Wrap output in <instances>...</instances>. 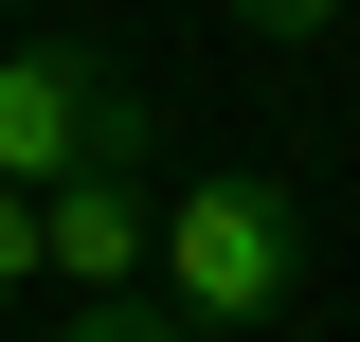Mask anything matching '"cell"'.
Here are the masks:
<instances>
[{"mask_svg": "<svg viewBox=\"0 0 360 342\" xmlns=\"http://www.w3.org/2000/svg\"><path fill=\"white\" fill-rule=\"evenodd\" d=\"M144 289H162L198 342H252L270 306L307 289V198H288V180H252V163L180 180V198H162V253H144Z\"/></svg>", "mask_w": 360, "mask_h": 342, "instance_id": "cell-1", "label": "cell"}, {"mask_svg": "<svg viewBox=\"0 0 360 342\" xmlns=\"http://www.w3.org/2000/svg\"><path fill=\"white\" fill-rule=\"evenodd\" d=\"M90 163L144 180V163H162V108H144L90 37H0V180L54 198V180H90Z\"/></svg>", "mask_w": 360, "mask_h": 342, "instance_id": "cell-2", "label": "cell"}, {"mask_svg": "<svg viewBox=\"0 0 360 342\" xmlns=\"http://www.w3.org/2000/svg\"><path fill=\"white\" fill-rule=\"evenodd\" d=\"M144 253H162V198H144L127 163H90V180H54V198H37V270H72V306H127Z\"/></svg>", "mask_w": 360, "mask_h": 342, "instance_id": "cell-3", "label": "cell"}, {"mask_svg": "<svg viewBox=\"0 0 360 342\" xmlns=\"http://www.w3.org/2000/svg\"><path fill=\"white\" fill-rule=\"evenodd\" d=\"M37 342H198V324H180V306H144V289H127V306H72V324H37Z\"/></svg>", "mask_w": 360, "mask_h": 342, "instance_id": "cell-4", "label": "cell"}, {"mask_svg": "<svg viewBox=\"0 0 360 342\" xmlns=\"http://www.w3.org/2000/svg\"><path fill=\"white\" fill-rule=\"evenodd\" d=\"M217 18H234V37H270V54H288V37H324L342 0H217Z\"/></svg>", "mask_w": 360, "mask_h": 342, "instance_id": "cell-5", "label": "cell"}, {"mask_svg": "<svg viewBox=\"0 0 360 342\" xmlns=\"http://www.w3.org/2000/svg\"><path fill=\"white\" fill-rule=\"evenodd\" d=\"M0 289H37V198L0 180Z\"/></svg>", "mask_w": 360, "mask_h": 342, "instance_id": "cell-6", "label": "cell"}]
</instances>
